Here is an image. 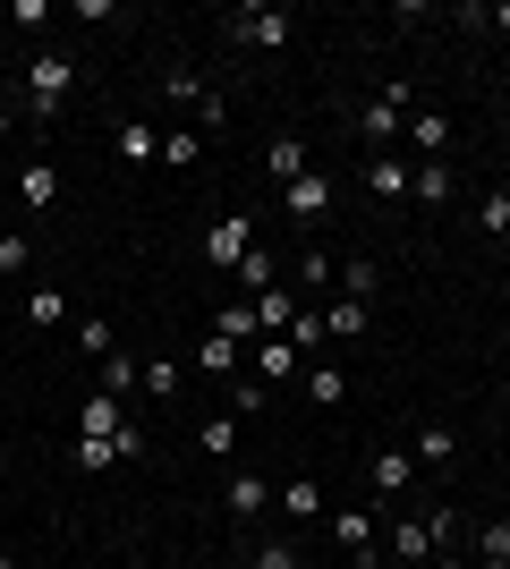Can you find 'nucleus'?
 <instances>
[{
    "label": "nucleus",
    "mask_w": 510,
    "mask_h": 569,
    "mask_svg": "<svg viewBox=\"0 0 510 569\" xmlns=\"http://www.w3.org/2000/svg\"><path fill=\"white\" fill-rule=\"evenodd\" d=\"M400 137H409L426 162H442V144H451V119H442V111H409V128H400Z\"/></svg>",
    "instance_id": "obj_15"
},
{
    "label": "nucleus",
    "mask_w": 510,
    "mask_h": 569,
    "mask_svg": "<svg viewBox=\"0 0 510 569\" xmlns=\"http://www.w3.org/2000/svg\"><path fill=\"white\" fill-rule=\"evenodd\" d=\"M196 128H204V137H221V128H230V102H221L213 86H204V94H196Z\"/></svg>",
    "instance_id": "obj_38"
},
{
    "label": "nucleus",
    "mask_w": 510,
    "mask_h": 569,
    "mask_svg": "<svg viewBox=\"0 0 510 569\" xmlns=\"http://www.w3.org/2000/svg\"><path fill=\"white\" fill-rule=\"evenodd\" d=\"M298 289H340V263L323 256V247H307V256H298Z\"/></svg>",
    "instance_id": "obj_30"
},
{
    "label": "nucleus",
    "mask_w": 510,
    "mask_h": 569,
    "mask_svg": "<svg viewBox=\"0 0 510 569\" xmlns=\"http://www.w3.org/2000/svg\"><path fill=\"white\" fill-rule=\"evenodd\" d=\"M409 196H417V204H451V162H417L409 170Z\"/></svg>",
    "instance_id": "obj_21"
},
{
    "label": "nucleus",
    "mask_w": 510,
    "mask_h": 569,
    "mask_svg": "<svg viewBox=\"0 0 510 569\" xmlns=\"http://www.w3.org/2000/svg\"><path fill=\"white\" fill-rule=\"evenodd\" d=\"M102 400H128V391H146V357H102Z\"/></svg>",
    "instance_id": "obj_16"
},
{
    "label": "nucleus",
    "mask_w": 510,
    "mask_h": 569,
    "mask_svg": "<svg viewBox=\"0 0 510 569\" xmlns=\"http://www.w3.org/2000/svg\"><path fill=\"white\" fill-rule=\"evenodd\" d=\"M239 281L256 289V298H264V289H281V263H272L264 247H247V263H239Z\"/></svg>",
    "instance_id": "obj_32"
},
{
    "label": "nucleus",
    "mask_w": 510,
    "mask_h": 569,
    "mask_svg": "<svg viewBox=\"0 0 510 569\" xmlns=\"http://www.w3.org/2000/svg\"><path fill=\"white\" fill-rule=\"evenodd\" d=\"M374 281H383V272H374L366 256H349V263H340V298H374Z\"/></svg>",
    "instance_id": "obj_35"
},
{
    "label": "nucleus",
    "mask_w": 510,
    "mask_h": 569,
    "mask_svg": "<svg viewBox=\"0 0 510 569\" xmlns=\"http://www.w3.org/2000/svg\"><path fill=\"white\" fill-rule=\"evenodd\" d=\"M366 323H374L366 298H332V307H323V332H332V340H366Z\"/></svg>",
    "instance_id": "obj_17"
},
{
    "label": "nucleus",
    "mask_w": 510,
    "mask_h": 569,
    "mask_svg": "<svg viewBox=\"0 0 510 569\" xmlns=\"http://www.w3.org/2000/svg\"><path fill=\"white\" fill-rule=\"evenodd\" d=\"M162 162H204V137H196V128H170V137H162Z\"/></svg>",
    "instance_id": "obj_39"
},
{
    "label": "nucleus",
    "mask_w": 510,
    "mask_h": 569,
    "mask_svg": "<svg viewBox=\"0 0 510 569\" xmlns=\"http://www.w3.org/2000/svg\"><path fill=\"white\" fill-rule=\"evenodd\" d=\"M18 86H26V111H34V119H60L69 94H77V60H69V51H34Z\"/></svg>",
    "instance_id": "obj_1"
},
{
    "label": "nucleus",
    "mask_w": 510,
    "mask_h": 569,
    "mask_svg": "<svg viewBox=\"0 0 510 569\" xmlns=\"http://www.w3.org/2000/svg\"><path fill=\"white\" fill-rule=\"evenodd\" d=\"M281 340H290L298 357H307V349H323V307H298V323H290Z\"/></svg>",
    "instance_id": "obj_34"
},
{
    "label": "nucleus",
    "mask_w": 510,
    "mask_h": 569,
    "mask_svg": "<svg viewBox=\"0 0 510 569\" xmlns=\"http://www.w3.org/2000/svg\"><path fill=\"white\" fill-rule=\"evenodd\" d=\"M256 323H264V340H281L298 323V289H264V298H256Z\"/></svg>",
    "instance_id": "obj_18"
},
{
    "label": "nucleus",
    "mask_w": 510,
    "mask_h": 569,
    "mask_svg": "<svg viewBox=\"0 0 510 569\" xmlns=\"http://www.w3.org/2000/svg\"><path fill=\"white\" fill-rule=\"evenodd\" d=\"M230 43H239V51H281V43H290V9H281V0H247V9H230Z\"/></svg>",
    "instance_id": "obj_2"
},
{
    "label": "nucleus",
    "mask_w": 510,
    "mask_h": 569,
    "mask_svg": "<svg viewBox=\"0 0 510 569\" xmlns=\"http://www.w3.org/2000/svg\"><path fill=\"white\" fill-rule=\"evenodd\" d=\"M409 170L417 162H400V153H374V162H366V188L383 196V204H400V196H409Z\"/></svg>",
    "instance_id": "obj_14"
},
{
    "label": "nucleus",
    "mask_w": 510,
    "mask_h": 569,
    "mask_svg": "<svg viewBox=\"0 0 510 569\" xmlns=\"http://www.w3.org/2000/svg\"><path fill=\"white\" fill-rule=\"evenodd\" d=\"M272 510H281V519H298V527H316V519H323V485H316V476H290V485L272 493Z\"/></svg>",
    "instance_id": "obj_10"
},
{
    "label": "nucleus",
    "mask_w": 510,
    "mask_h": 569,
    "mask_svg": "<svg viewBox=\"0 0 510 569\" xmlns=\"http://www.w3.org/2000/svg\"><path fill=\"white\" fill-rule=\"evenodd\" d=\"M477 561H510V519H486V527H477Z\"/></svg>",
    "instance_id": "obj_36"
},
{
    "label": "nucleus",
    "mask_w": 510,
    "mask_h": 569,
    "mask_svg": "<svg viewBox=\"0 0 510 569\" xmlns=\"http://www.w3.org/2000/svg\"><path fill=\"white\" fill-rule=\"evenodd\" d=\"M272 493H281V485H264L256 468H239L230 485H221V510H230V519H264V510H272Z\"/></svg>",
    "instance_id": "obj_8"
},
{
    "label": "nucleus",
    "mask_w": 510,
    "mask_h": 569,
    "mask_svg": "<svg viewBox=\"0 0 510 569\" xmlns=\"http://www.w3.org/2000/svg\"><path fill=\"white\" fill-rule=\"evenodd\" d=\"M0 569H18V552H0Z\"/></svg>",
    "instance_id": "obj_46"
},
{
    "label": "nucleus",
    "mask_w": 510,
    "mask_h": 569,
    "mask_svg": "<svg viewBox=\"0 0 510 569\" xmlns=\"http://www.w3.org/2000/svg\"><path fill=\"white\" fill-rule=\"evenodd\" d=\"M409 94H417V86H383V94H374V102H366V111H358V137L374 144V153H391V137L409 128V111H417Z\"/></svg>",
    "instance_id": "obj_3"
},
{
    "label": "nucleus",
    "mask_w": 510,
    "mask_h": 569,
    "mask_svg": "<svg viewBox=\"0 0 510 569\" xmlns=\"http://www.w3.org/2000/svg\"><path fill=\"white\" fill-rule=\"evenodd\" d=\"M69 332H77V349L94 357V366H102V357H120V340H111V323H102V315H77Z\"/></svg>",
    "instance_id": "obj_23"
},
{
    "label": "nucleus",
    "mask_w": 510,
    "mask_h": 569,
    "mask_svg": "<svg viewBox=\"0 0 510 569\" xmlns=\"http://www.w3.org/2000/svg\"><path fill=\"white\" fill-rule=\"evenodd\" d=\"M120 426H128V417H120V400H102V391H94L86 408H77V433H94V442H111Z\"/></svg>",
    "instance_id": "obj_20"
},
{
    "label": "nucleus",
    "mask_w": 510,
    "mask_h": 569,
    "mask_svg": "<svg viewBox=\"0 0 510 569\" xmlns=\"http://www.w3.org/2000/svg\"><path fill=\"white\" fill-rule=\"evenodd\" d=\"M307 400H316V408H340V400H349V375H340V366H307Z\"/></svg>",
    "instance_id": "obj_25"
},
{
    "label": "nucleus",
    "mask_w": 510,
    "mask_h": 569,
    "mask_svg": "<svg viewBox=\"0 0 510 569\" xmlns=\"http://www.w3.org/2000/svg\"><path fill=\"white\" fill-rule=\"evenodd\" d=\"M196 451H204V459H230V451H239V417H204V426H196Z\"/></svg>",
    "instance_id": "obj_22"
},
{
    "label": "nucleus",
    "mask_w": 510,
    "mask_h": 569,
    "mask_svg": "<svg viewBox=\"0 0 510 569\" xmlns=\"http://www.w3.org/2000/svg\"><path fill=\"white\" fill-rule=\"evenodd\" d=\"M77 468L102 476V468H120V451H111V442H94V433H77Z\"/></svg>",
    "instance_id": "obj_37"
},
{
    "label": "nucleus",
    "mask_w": 510,
    "mask_h": 569,
    "mask_svg": "<svg viewBox=\"0 0 510 569\" xmlns=\"http://www.w3.org/2000/svg\"><path fill=\"white\" fill-rule=\"evenodd\" d=\"M409 451H417V468H451V459H460V433L451 426H417Z\"/></svg>",
    "instance_id": "obj_13"
},
{
    "label": "nucleus",
    "mask_w": 510,
    "mask_h": 569,
    "mask_svg": "<svg viewBox=\"0 0 510 569\" xmlns=\"http://www.w3.org/2000/svg\"><path fill=\"white\" fill-rule=\"evenodd\" d=\"M196 366H204V375H213V382H239V349H230V340H204V349H196Z\"/></svg>",
    "instance_id": "obj_29"
},
{
    "label": "nucleus",
    "mask_w": 510,
    "mask_h": 569,
    "mask_svg": "<svg viewBox=\"0 0 510 569\" xmlns=\"http://www.w3.org/2000/svg\"><path fill=\"white\" fill-rule=\"evenodd\" d=\"M477 230H486V238H510V188H486V196H477Z\"/></svg>",
    "instance_id": "obj_28"
},
{
    "label": "nucleus",
    "mask_w": 510,
    "mask_h": 569,
    "mask_svg": "<svg viewBox=\"0 0 510 569\" xmlns=\"http://www.w3.org/2000/svg\"><path fill=\"white\" fill-rule=\"evenodd\" d=\"M213 332L230 340V349H247V340H264V323H256V307H221V315H213Z\"/></svg>",
    "instance_id": "obj_24"
},
{
    "label": "nucleus",
    "mask_w": 510,
    "mask_h": 569,
    "mask_svg": "<svg viewBox=\"0 0 510 569\" xmlns=\"http://www.w3.org/2000/svg\"><path fill=\"white\" fill-rule=\"evenodd\" d=\"M9 137H18V111H9V102H0V144H9Z\"/></svg>",
    "instance_id": "obj_43"
},
{
    "label": "nucleus",
    "mask_w": 510,
    "mask_h": 569,
    "mask_svg": "<svg viewBox=\"0 0 510 569\" xmlns=\"http://www.w3.org/2000/svg\"><path fill=\"white\" fill-rule=\"evenodd\" d=\"M146 391H153V400H170V391H179V366H162V357H146Z\"/></svg>",
    "instance_id": "obj_42"
},
{
    "label": "nucleus",
    "mask_w": 510,
    "mask_h": 569,
    "mask_svg": "<svg viewBox=\"0 0 510 569\" xmlns=\"http://www.w3.org/2000/svg\"><path fill=\"white\" fill-rule=\"evenodd\" d=\"M434 527H426V519H391V561H400V569H426V561H434Z\"/></svg>",
    "instance_id": "obj_9"
},
{
    "label": "nucleus",
    "mask_w": 510,
    "mask_h": 569,
    "mask_svg": "<svg viewBox=\"0 0 510 569\" xmlns=\"http://www.w3.org/2000/svg\"><path fill=\"white\" fill-rule=\"evenodd\" d=\"M290 375H307L290 340H256V382H290Z\"/></svg>",
    "instance_id": "obj_19"
},
{
    "label": "nucleus",
    "mask_w": 510,
    "mask_h": 569,
    "mask_svg": "<svg viewBox=\"0 0 510 569\" xmlns=\"http://www.w3.org/2000/svg\"><path fill=\"white\" fill-rule=\"evenodd\" d=\"M162 94H170V102H196V94H204V77H196V69H170Z\"/></svg>",
    "instance_id": "obj_41"
},
{
    "label": "nucleus",
    "mask_w": 510,
    "mask_h": 569,
    "mask_svg": "<svg viewBox=\"0 0 510 569\" xmlns=\"http://www.w3.org/2000/svg\"><path fill=\"white\" fill-rule=\"evenodd\" d=\"M26 323H43V332H51V323H77V307L60 298V289H34V298H26Z\"/></svg>",
    "instance_id": "obj_27"
},
{
    "label": "nucleus",
    "mask_w": 510,
    "mask_h": 569,
    "mask_svg": "<svg viewBox=\"0 0 510 569\" xmlns=\"http://www.w3.org/2000/svg\"><path fill=\"white\" fill-rule=\"evenodd\" d=\"M18 204H26V213H51V204H60V170H51V162H26L18 170Z\"/></svg>",
    "instance_id": "obj_12"
},
{
    "label": "nucleus",
    "mask_w": 510,
    "mask_h": 569,
    "mask_svg": "<svg viewBox=\"0 0 510 569\" xmlns=\"http://www.w3.org/2000/svg\"><path fill=\"white\" fill-rule=\"evenodd\" d=\"M247 569H307V561H298V545H290V536H256Z\"/></svg>",
    "instance_id": "obj_26"
},
{
    "label": "nucleus",
    "mask_w": 510,
    "mask_h": 569,
    "mask_svg": "<svg viewBox=\"0 0 510 569\" xmlns=\"http://www.w3.org/2000/svg\"><path fill=\"white\" fill-rule=\"evenodd\" d=\"M120 153H128V162H153V153H162V137H153L146 119H120Z\"/></svg>",
    "instance_id": "obj_31"
},
{
    "label": "nucleus",
    "mask_w": 510,
    "mask_h": 569,
    "mask_svg": "<svg viewBox=\"0 0 510 569\" xmlns=\"http://www.w3.org/2000/svg\"><path fill=\"white\" fill-rule=\"evenodd\" d=\"M264 400H272V382H256V375L230 382V417H264Z\"/></svg>",
    "instance_id": "obj_33"
},
{
    "label": "nucleus",
    "mask_w": 510,
    "mask_h": 569,
    "mask_svg": "<svg viewBox=\"0 0 510 569\" xmlns=\"http://www.w3.org/2000/svg\"><path fill=\"white\" fill-rule=\"evenodd\" d=\"M332 170H307V179H290V188H281V213H290V221H323V213H332Z\"/></svg>",
    "instance_id": "obj_5"
},
{
    "label": "nucleus",
    "mask_w": 510,
    "mask_h": 569,
    "mask_svg": "<svg viewBox=\"0 0 510 569\" xmlns=\"http://www.w3.org/2000/svg\"><path fill=\"white\" fill-rule=\"evenodd\" d=\"M128 569H146V561H128Z\"/></svg>",
    "instance_id": "obj_49"
},
{
    "label": "nucleus",
    "mask_w": 510,
    "mask_h": 569,
    "mask_svg": "<svg viewBox=\"0 0 510 569\" xmlns=\"http://www.w3.org/2000/svg\"><path fill=\"white\" fill-rule=\"evenodd\" d=\"M332 545L349 552V569H383L374 561V510H332Z\"/></svg>",
    "instance_id": "obj_6"
},
{
    "label": "nucleus",
    "mask_w": 510,
    "mask_h": 569,
    "mask_svg": "<svg viewBox=\"0 0 510 569\" xmlns=\"http://www.w3.org/2000/svg\"><path fill=\"white\" fill-rule=\"evenodd\" d=\"M486 26H493V34H510V0H502V9H493V18H486Z\"/></svg>",
    "instance_id": "obj_44"
},
{
    "label": "nucleus",
    "mask_w": 510,
    "mask_h": 569,
    "mask_svg": "<svg viewBox=\"0 0 510 569\" xmlns=\"http://www.w3.org/2000/svg\"><path fill=\"white\" fill-rule=\"evenodd\" d=\"M477 569H510V561H477Z\"/></svg>",
    "instance_id": "obj_47"
},
{
    "label": "nucleus",
    "mask_w": 510,
    "mask_h": 569,
    "mask_svg": "<svg viewBox=\"0 0 510 569\" xmlns=\"http://www.w3.org/2000/svg\"><path fill=\"white\" fill-rule=\"evenodd\" d=\"M307 170H316L307 137H272V144H264V179H281V188H290V179H307Z\"/></svg>",
    "instance_id": "obj_11"
},
{
    "label": "nucleus",
    "mask_w": 510,
    "mask_h": 569,
    "mask_svg": "<svg viewBox=\"0 0 510 569\" xmlns=\"http://www.w3.org/2000/svg\"><path fill=\"white\" fill-rule=\"evenodd\" d=\"M502 417H510V391H502Z\"/></svg>",
    "instance_id": "obj_48"
},
{
    "label": "nucleus",
    "mask_w": 510,
    "mask_h": 569,
    "mask_svg": "<svg viewBox=\"0 0 510 569\" xmlns=\"http://www.w3.org/2000/svg\"><path fill=\"white\" fill-rule=\"evenodd\" d=\"M366 485H374L383 501H400V493L417 485V451H400V442H391V451H374V459H366Z\"/></svg>",
    "instance_id": "obj_7"
},
{
    "label": "nucleus",
    "mask_w": 510,
    "mask_h": 569,
    "mask_svg": "<svg viewBox=\"0 0 510 569\" xmlns=\"http://www.w3.org/2000/svg\"><path fill=\"white\" fill-rule=\"evenodd\" d=\"M26 263H34V247L18 230H0V272H26Z\"/></svg>",
    "instance_id": "obj_40"
},
{
    "label": "nucleus",
    "mask_w": 510,
    "mask_h": 569,
    "mask_svg": "<svg viewBox=\"0 0 510 569\" xmlns=\"http://www.w3.org/2000/svg\"><path fill=\"white\" fill-rule=\"evenodd\" d=\"M426 569H460V552H434V561H426Z\"/></svg>",
    "instance_id": "obj_45"
},
{
    "label": "nucleus",
    "mask_w": 510,
    "mask_h": 569,
    "mask_svg": "<svg viewBox=\"0 0 510 569\" xmlns=\"http://www.w3.org/2000/svg\"><path fill=\"white\" fill-rule=\"evenodd\" d=\"M247 247H256V221H247V213H221L213 230H204V263H213V272H239Z\"/></svg>",
    "instance_id": "obj_4"
}]
</instances>
